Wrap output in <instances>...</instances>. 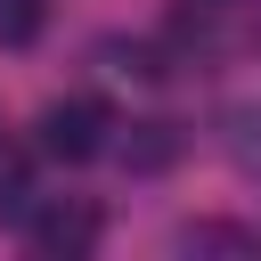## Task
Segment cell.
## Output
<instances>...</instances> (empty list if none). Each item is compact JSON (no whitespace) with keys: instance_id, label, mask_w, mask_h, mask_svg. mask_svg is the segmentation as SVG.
Returning a JSON list of instances; mask_svg holds the SVG:
<instances>
[{"instance_id":"obj_6","label":"cell","mask_w":261,"mask_h":261,"mask_svg":"<svg viewBox=\"0 0 261 261\" xmlns=\"http://www.w3.org/2000/svg\"><path fill=\"white\" fill-rule=\"evenodd\" d=\"M41 24H49V8H41V0H0V49H33V41H41Z\"/></svg>"},{"instance_id":"obj_4","label":"cell","mask_w":261,"mask_h":261,"mask_svg":"<svg viewBox=\"0 0 261 261\" xmlns=\"http://www.w3.org/2000/svg\"><path fill=\"white\" fill-rule=\"evenodd\" d=\"M220 147H228V163L245 179H261V106H228L220 114Z\"/></svg>"},{"instance_id":"obj_7","label":"cell","mask_w":261,"mask_h":261,"mask_svg":"<svg viewBox=\"0 0 261 261\" xmlns=\"http://www.w3.org/2000/svg\"><path fill=\"white\" fill-rule=\"evenodd\" d=\"M212 8H237V0H212Z\"/></svg>"},{"instance_id":"obj_1","label":"cell","mask_w":261,"mask_h":261,"mask_svg":"<svg viewBox=\"0 0 261 261\" xmlns=\"http://www.w3.org/2000/svg\"><path fill=\"white\" fill-rule=\"evenodd\" d=\"M106 130H114V114H106L98 98H49L41 122H33L41 155H57V163H90V155H106Z\"/></svg>"},{"instance_id":"obj_5","label":"cell","mask_w":261,"mask_h":261,"mask_svg":"<svg viewBox=\"0 0 261 261\" xmlns=\"http://www.w3.org/2000/svg\"><path fill=\"white\" fill-rule=\"evenodd\" d=\"M33 212V188H24V155H16V139L0 130V220H24Z\"/></svg>"},{"instance_id":"obj_2","label":"cell","mask_w":261,"mask_h":261,"mask_svg":"<svg viewBox=\"0 0 261 261\" xmlns=\"http://www.w3.org/2000/svg\"><path fill=\"white\" fill-rule=\"evenodd\" d=\"M24 237H33V253H49V261H82V253H98L106 220H98V204H82V196H49V204L24 212Z\"/></svg>"},{"instance_id":"obj_3","label":"cell","mask_w":261,"mask_h":261,"mask_svg":"<svg viewBox=\"0 0 261 261\" xmlns=\"http://www.w3.org/2000/svg\"><path fill=\"white\" fill-rule=\"evenodd\" d=\"M122 163H130V171H171V163H179V130H171V122H130Z\"/></svg>"}]
</instances>
